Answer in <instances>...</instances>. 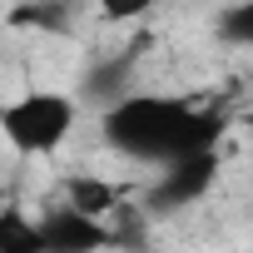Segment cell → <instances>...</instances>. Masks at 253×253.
Returning a JSON list of instances; mask_svg holds the SVG:
<instances>
[{
  "label": "cell",
  "mask_w": 253,
  "mask_h": 253,
  "mask_svg": "<svg viewBox=\"0 0 253 253\" xmlns=\"http://www.w3.org/2000/svg\"><path fill=\"white\" fill-rule=\"evenodd\" d=\"M213 179H218V149L174 159V164H164V179L154 184V209H184V204L204 199Z\"/></svg>",
  "instance_id": "cell-3"
},
{
  "label": "cell",
  "mask_w": 253,
  "mask_h": 253,
  "mask_svg": "<svg viewBox=\"0 0 253 253\" xmlns=\"http://www.w3.org/2000/svg\"><path fill=\"white\" fill-rule=\"evenodd\" d=\"M40 238H45V253H99L104 243H114V233L75 209H55L45 223H40Z\"/></svg>",
  "instance_id": "cell-4"
},
{
  "label": "cell",
  "mask_w": 253,
  "mask_h": 253,
  "mask_svg": "<svg viewBox=\"0 0 253 253\" xmlns=\"http://www.w3.org/2000/svg\"><path fill=\"white\" fill-rule=\"evenodd\" d=\"M223 134V114L218 109H199L184 99H159V94H129L109 104L104 114V139L134 159H189V154H209Z\"/></svg>",
  "instance_id": "cell-1"
},
{
  "label": "cell",
  "mask_w": 253,
  "mask_h": 253,
  "mask_svg": "<svg viewBox=\"0 0 253 253\" xmlns=\"http://www.w3.org/2000/svg\"><path fill=\"white\" fill-rule=\"evenodd\" d=\"M10 25H40V30H60L65 25V10L60 5H10L5 15Z\"/></svg>",
  "instance_id": "cell-7"
},
{
  "label": "cell",
  "mask_w": 253,
  "mask_h": 253,
  "mask_svg": "<svg viewBox=\"0 0 253 253\" xmlns=\"http://www.w3.org/2000/svg\"><path fill=\"white\" fill-rule=\"evenodd\" d=\"M114 204H119V189H114L109 179L80 174V179H70V184H65V209H75V213H84V218H94V223H99Z\"/></svg>",
  "instance_id": "cell-5"
},
{
  "label": "cell",
  "mask_w": 253,
  "mask_h": 253,
  "mask_svg": "<svg viewBox=\"0 0 253 253\" xmlns=\"http://www.w3.org/2000/svg\"><path fill=\"white\" fill-rule=\"evenodd\" d=\"M124 75H129V60H109V65H99V70L89 75V94H99V99L119 94V89H124Z\"/></svg>",
  "instance_id": "cell-8"
},
{
  "label": "cell",
  "mask_w": 253,
  "mask_h": 253,
  "mask_svg": "<svg viewBox=\"0 0 253 253\" xmlns=\"http://www.w3.org/2000/svg\"><path fill=\"white\" fill-rule=\"evenodd\" d=\"M139 10H144L139 0H124V5L114 0V5H104V15H109V20H124V15H139Z\"/></svg>",
  "instance_id": "cell-10"
},
{
  "label": "cell",
  "mask_w": 253,
  "mask_h": 253,
  "mask_svg": "<svg viewBox=\"0 0 253 253\" xmlns=\"http://www.w3.org/2000/svg\"><path fill=\"white\" fill-rule=\"evenodd\" d=\"M0 253H45V238H40V223H30L15 204L0 213Z\"/></svg>",
  "instance_id": "cell-6"
},
{
  "label": "cell",
  "mask_w": 253,
  "mask_h": 253,
  "mask_svg": "<svg viewBox=\"0 0 253 253\" xmlns=\"http://www.w3.org/2000/svg\"><path fill=\"white\" fill-rule=\"evenodd\" d=\"M218 30H223V40H233V45H253V5L223 10V15H218Z\"/></svg>",
  "instance_id": "cell-9"
},
{
  "label": "cell",
  "mask_w": 253,
  "mask_h": 253,
  "mask_svg": "<svg viewBox=\"0 0 253 253\" xmlns=\"http://www.w3.org/2000/svg\"><path fill=\"white\" fill-rule=\"evenodd\" d=\"M0 124H5V139L20 149V154H50L60 149V139L75 129V104L65 94H50V89H35L25 99H10L0 109Z\"/></svg>",
  "instance_id": "cell-2"
}]
</instances>
